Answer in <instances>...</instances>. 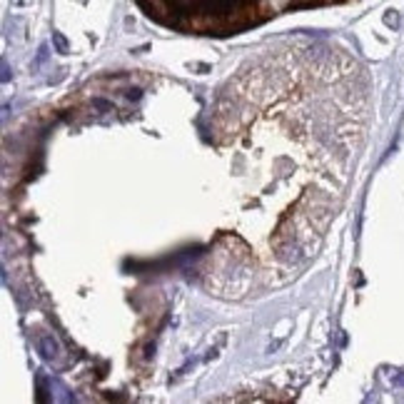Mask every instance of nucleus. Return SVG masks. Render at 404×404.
Listing matches in <instances>:
<instances>
[{"label": "nucleus", "instance_id": "20e7f679", "mask_svg": "<svg viewBox=\"0 0 404 404\" xmlns=\"http://www.w3.org/2000/svg\"><path fill=\"white\" fill-rule=\"evenodd\" d=\"M394 382H397V384H402V387H404V374H397V377H394Z\"/></svg>", "mask_w": 404, "mask_h": 404}, {"label": "nucleus", "instance_id": "7ed1b4c3", "mask_svg": "<svg viewBox=\"0 0 404 404\" xmlns=\"http://www.w3.org/2000/svg\"><path fill=\"white\" fill-rule=\"evenodd\" d=\"M127 98H130V100H137V98H140V90H130Z\"/></svg>", "mask_w": 404, "mask_h": 404}, {"label": "nucleus", "instance_id": "f257e3e1", "mask_svg": "<svg viewBox=\"0 0 404 404\" xmlns=\"http://www.w3.org/2000/svg\"><path fill=\"white\" fill-rule=\"evenodd\" d=\"M38 349H40V354H43L45 359H53V357H58V352H60L58 342H55L50 334H43V337L38 339Z\"/></svg>", "mask_w": 404, "mask_h": 404}, {"label": "nucleus", "instance_id": "f03ea898", "mask_svg": "<svg viewBox=\"0 0 404 404\" xmlns=\"http://www.w3.org/2000/svg\"><path fill=\"white\" fill-rule=\"evenodd\" d=\"M53 40H55V48H58V53H68V40H65L60 33H55V35H53Z\"/></svg>", "mask_w": 404, "mask_h": 404}]
</instances>
